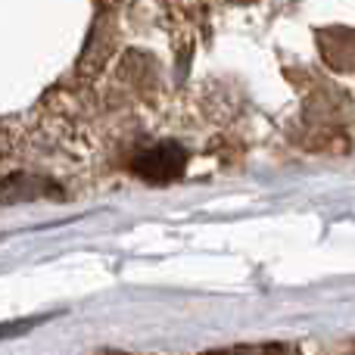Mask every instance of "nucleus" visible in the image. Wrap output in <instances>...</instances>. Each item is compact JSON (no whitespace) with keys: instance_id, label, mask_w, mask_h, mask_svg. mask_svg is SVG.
I'll return each instance as SVG.
<instances>
[{"instance_id":"obj_1","label":"nucleus","mask_w":355,"mask_h":355,"mask_svg":"<svg viewBox=\"0 0 355 355\" xmlns=\"http://www.w3.org/2000/svg\"><path fill=\"white\" fill-rule=\"evenodd\" d=\"M135 168H137V175H144L147 181H172L184 168V153L178 147H172V144H162V147L144 153Z\"/></svg>"}]
</instances>
